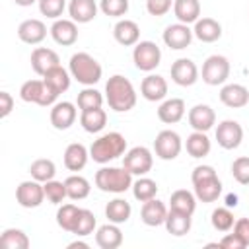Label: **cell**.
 <instances>
[{"label":"cell","instance_id":"obj_44","mask_svg":"<svg viewBox=\"0 0 249 249\" xmlns=\"http://www.w3.org/2000/svg\"><path fill=\"white\" fill-rule=\"evenodd\" d=\"M43 187H45V196H47V200H49V202H53V204H60V202L68 196L64 181L51 179V181L43 183Z\"/></svg>","mask_w":249,"mask_h":249},{"label":"cell","instance_id":"obj_22","mask_svg":"<svg viewBox=\"0 0 249 249\" xmlns=\"http://www.w3.org/2000/svg\"><path fill=\"white\" fill-rule=\"evenodd\" d=\"M113 37L123 47H134L140 41V27L132 19H119L113 27Z\"/></svg>","mask_w":249,"mask_h":249},{"label":"cell","instance_id":"obj_53","mask_svg":"<svg viewBox=\"0 0 249 249\" xmlns=\"http://www.w3.org/2000/svg\"><path fill=\"white\" fill-rule=\"evenodd\" d=\"M76 247H80V249H88L89 245H88V243H84V241H78V239H76V241H72V243H68V249H76Z\"/></svg>","mask_w":249,"mask_h":249},{"label":"cell","instance_id":"obj_52","mask_svg":"<svg viewBox=\"0 0 249 249\" xmlns=\"http://www.w3.org/2000/svg\"><path fill=\"white\" fill-rule=\"evenodd\" d=\"M233 231L249 245V218H239V220H235V224H233Z\"/></svg>","mask_w":249,"mask_h":249},{"label":"cell","instance_id":"obj_20","mask_svg":"<svg viewBox=\"0 0 249 249\" xmlns=\"http://www.w3.org/2000/svg\"><path fill=\"white\" fill-rule=\"evenodd\" d=\"M220 101L230 109H241L249 103V89L243 84H226L220 89Z\"/></svg>","mask_w":249,"mask_h":249},{"label":"cell","instance_id":"obj_50","mask_svg":"<svg viewBox=\"0 0 249 249\" xmlns=\"http://www.w3.org/2000/svg\"><path fill=\"white\" fill-rule=\"evenodd\" d=\"M212 175H216V169L212 167V165H196L195 169H193V173H191V181L193 183H196V181H200V179H206V177H212Z\"/></svg>","mask_w":249,"mask_h":249},{"label":"cell","instance_id":"obj_40","mask_svg":"<svg viewBox=\"0 0 249 249\" xmlns=\"http://www.w3.org/2000/svg\"><path fill=\"white\" fill-rule=\"evenodd\" d=\"M132 195L136 200L146 202L150 198H156L158 195V183L146 175H140L136 181H132Z\"/></svg>","mask_w":249,"mask_h":249},{"label":"cell","instance_id":"obj_51","mask_svg":"<svg viewBox=\"0 0 249 249\" xmlns=\"http://www.w3.org/2000/svg\"><path fill=\"white\" fill-rule=\"evenodd\" d=\"M14 109V97L8 91H0V117L6 119Z\"/></svg>","mask_w":249,"mask_h":249},{"label":"cell","instance_id":"obj_42","mask_svg":"<svg viewBox=\"0 0 249 249\" xmlns=\"http://www.w3.org/2000/svg\"><path fill=\"white\" fill-rule=\"evenodd\" d=\"M210 222H212V228L218 230V231H230L235 224V218H233V212L230 210V206H222V208H216L210 216Z\"/></svg>","mask_w":249,"mask_h":249},{"label":"cell","instance_id":"obj_48","mask_svg":"<svg viewBox=\"0 0 249 249\" xmlns=\"http://www.w3.org/2000/svg\"><path fill=\"white\" fill-rule=\"evenodd\" d=\"M173 8V0H146V10L150 16L161 18Z\"/></svg>","mask_w":249,"mask_h":249},{"label":"cell","instance_id":"obj_8","mask_svg":"<svg viewBox=\"0 0 249 249\" xmlns=\"http://www.w3.org/2000/svg\"><path fill=\"white\" fill-rule=\"evenodd\" d=\"M181 150H183V140L175 130L165 128V130L158 132V136L154 140V152L160 160L171 161L181 154Z\"/></svg>","mask_w":249,"mask_h":249},{"label":"cell","instance_id":"obj_14","mask_svg":"<svg viewBox=\"0 0 249 249\" xmlns=\"http://www.w3.org/2000/svg\"><path fill=\"white\" fill-rule=\"evenodd\" d=\"M169 72H171V80L181 88H189L198 80V68L191 58H177L171 64Z\"/></svg>","mask_w":249,"mask_h":249},{"label":"cell","instance_id":"obj_33","mask_svg":"<svg viewBox=\"0 0 249 249\" xmlns=\"http://www.w3.org/2000/svg\"><path fill=\"white\" fill-rule=\"evenodd\" d=\"M173 14L181 23H195L200 18V2L198 0H173Z\"/></svg>","mask_w":249,"mask_h":249},{"label":"cell","instance_id":"obj_54","mask_svg":"<svg viewBox=\"0 0 249 249\" xmlns=\"http://www.w3.org/2000/svg\"><path fill=\"white\" fill-rule=\"evenodd\" d=\"M18 6H21V8H27V6H31V4H35V2H39V0H14Z\"/></svg>","mask_w":249,"mask_h":249},{"label":"cell","instance_id":"obj_29","mask_svg":"<svg viewBox=\"0 0 249 249\" xmlns=\"http://www.w3.org/2000/svg\"><path fill=\"white\" fill-rule=\"evenodd\" d=\"M80 124L86 132L89 134H97L105 128L107 124V113L103 107L97 109H89V111H80Z\"/></svg>","mask_w":249,"mask_h":249},{"label":"cell","instance_id":"obj_26","mask_svg":"<svg viewBox=\"0 0 249 249\" xmlns=\"http://www.w3.org/2000/svg\"><path fill=\"white\" fill-rule=\"evenodd\" d=\"M193 35L202 43H214L222 37V25L214 18H198L195 21Z\"/></svg>","mask_w":249,"mask_h":249},{"label":"cell","instance_id":"obj_27","mask_svg":"<svg viewBox=\"0 0 249 249\" xmlns=\"http://www.w3.org/2000/svg\"><path fill=\"white\" fill-rule=\"evenodd\" d=\"M97 2L95 0H70L68 2V14L70 19L76 23H89L97 16Z\"/></svg>","mask_w":249,"mask_h":249},{"label":"cell","instance_id":"obj_7","mask_svg":"<svg viewBox=\"0 0 249 249\" xmlns=\"http://www.w3.org/2000/svg\"><path fill=\"white\" fill-rule=\"evenodd\" d=\"M132 60H134V66L138 70L152 72L160 66L161 51L154 41H138L134 45V51H132Z\"/></svg>","mask_w":249,"mask_h":249},{"label":"cell","instance_id":"obj_34","mask_svg":"<svg viewBox=\"0 0 249 249\" xmlns=\"http://www.w3.org/2000/svg\"><path fill=\"white\" fill-rule=\"evenodd\" d=\"M43 80H45V84H47L49 88H53V89L60 95V93H64V91L70 88L72 76H70V70H66V68H62V66L58 64V66L51 68V70L43 76Z\"/></svg>","mask_w":249,"mask_h":249},{"label":"cell","instance_id":"obj_17","mask_svg":"<svg viewBox=\"0 0 249 249\" xmlns=\"http://www.w3.org/2000/svg\"><path fill=\"white\" fill-rule=\"evenodd\" d=\"M18 37L25 45H39L47 37V25L41 19H37V18L23 19L18 25Z\"/></svg>","mask_w":249,"mask_h":249},{"label":"cell","instance_id":"obj_28","mask_svg":"<svg viewBox=\"0 0 249 249\" xmlns=\"http://www.w3.org/2000/svg\"><path fill=\"white\" fill-rule=\"evenodd\" d=\"M88 160H89V150L84 144L72 142V144L66 146V150H64V165H66V169L82 171L86 167Z\"/></svg>","mask_w":249,"mask_h":249},{"label":"cell","instance_id":"obj_12","mask_svg":"<svg viewBox=\"0 0 249 249\" xmlns=\"http://www.w3.org/2000/svg\"><path fill=\"white\" fill-rule=\"evenodd\" d=\"M163 43L169 47V49H173V51H183V49H187L189 45H191V41H193V29L187 25V23H181V21H177V23H171V25H167L165 29H163Z\"/></svg>","mask_w":249,"mask_h":249},{"label":"cell","instance_id":"obj_35","mask_svg":"<svg viewBox=\"0 0 249 249\" xmlns=\"http://www.w3.org/2000/svg\"><path fill=\"white\" fill-rule=\"evenodd\" d=\"M169 208L193 216V212L196 210V196H195V193H191L187 189L173 191L171 193V198H169Z\"/></svg>","mask_w":249,"mask_h":249},{"label":"cell","instance_id":"obj_31","mask_svg":"<svg viewBox=\"0 0 249 249\" xmlns=\"http://www.w3.org/2000/svg\"><path fill=\"white\" fill-rule=\"evenodd\" d=\"M210 148H212V144H210V138L206 136V132L195 130V132H191V134L187 136V140H185V150H187V154H189L191 158H196V160L206 158V156L210 154Z\"/></svg>","mask_w":249,"mask_h":249},{"label":"cell","instance_id":"obj_32","mask_svg":"<svg viewBox=\"0 0 249 249\" xmlns=\"http://www.w3.org/2000/svg\"><path fill=\"white\" fill-rule=\"evenodd\" d=\"M130 214H132L130 202L126 198H121V196L109 200L107 206H105V218L109 222H113V224H124V222H128Z\"/></svg>","mask_w":249,"mask_h":249},{"label":"cell","instance_id":"obj_3","mask_svg":"<svg viewBox=\"0 0 249 249\" xmlns=\"http://www.w3.org/2000/svg\"><path fill=\"white\" fill-rule=\"evenodd\" d=\"M68 70L70 76L82 86H95L103 76L101 64L89 53H74L70 56Z\"/></svg>","mask_w":249,"mask_h":249},{"label":"cell","instance_id":"obj_21","mask_svg":"<svg viewBox=\"0 0 249 249\" xmlns=\"http://www.w3.org/2000/svg\"><path fill=\"white\" fill-rule=\"evenodd\" d=\"M29 60H31L33 72L39 74V76H45L51 68H54V66L60 64L58 54H56L53 49H47V47H37V49H33Z\"/></svg>","mask_w":249,"mask_h":249},{"label":"cell","instance_id":"obj_46","mask_svg":"<svg viewBox=\"0 0 249 249\" xmlns=\"http://www.w3.org/2000/svg\"><path fill=\"white\" fill-rule=\"evenodd\" d=\"M39 12L49 19H58L66 10V0H39Z\"/></svg>","mask_w":249,"mask_h":249},{"label":"cell","instance_id":"obj_55","mask_svg":"<svg viewBox=\"0 0 249 249\" xmlns=\"http://www.w3.org/2000/svg\"><path fill=\"white\" fill-rule=\"evenodd\" d=\"M226 204H228L230 208H231V206H237V196H235V195H230V196H228V202H226Z\"/></svg>","mask_w":249,"mask_h":249},{"label":"cell","instance_id":"obj_49","mask_svg":"<svg viewBox=\"0 0 249 249\" xmlns=\"http://www.w3.org/2000/svg\"><path fill=\"white\" fill-rule=\"evenodd\" d=\"M220 247H226V249H245L247 243H245L235 231H231V233H226V235L220 239Z\"/></svg>","mask_w":249,"mask_h":249},{"label":"cell","instance_id":"obj_25","mask_svg":"<svg viewBox=\"0 0 249 249\" xmlns=\"http://www.w3.org/2000/svg\"><path fill=\"white\" fill-rule=\"evenodd\" d=\"M185 111H187L185 101L181 97H171L161 101V105L158 107V119L165 124H175L185 117Z\"/></svg>","mask_w":249,"mask_h":249},{"label":"cell","instance_id":"obj_37","mask_svg":"<svg viewBox=\"0 0 249 249\" xmlns=\"http://www.w3.org/2000/svg\"><path fill=\"white\" fill-rule=\"evenodd\" d=\"M29 237L23 230L18 228H8L0 235V247L4 249H27L29 247Z\"/></svg>","mask_w":249,"mask_h":249},{"label":"cell","instance_id":"obj_4","mask_svg":"<svg viewBox=\"0 0 249 249\" xmlns=\"http://www.w3.org/2000/svg\"><path fill=\"white\" fill-rule=\"evenodd\" d=\"M95 187L103 193H113L121 195L132 189V173L126 167H113V165H103L101 169L95 171Z\"/></svg>","mask_w":249,"mask_h":249},{"label":"cell","instance_id":"obj_38","mask_svg":"<svg viewBox=\"0 0 249 249\" xmlns=\"http://www.w3.org/2000/svg\"><path fill=\"white\" fill-rule=\"evenodd\" d=\"M29 173H31V179L41 181V183H47V181L54 179V175H56V165H54V161L49 160V158H39V160H35V161L29 165Z\"/></svg>","mask_w":249,"mask_h":249},{"label":"cell","instance_id":"obj_36","mask_svg":"<svg viewBox=\"0 0 249 249\" xmlns=\"http://www.w3.org/2000/svg\"><path fill=\"white\" fill-rule=\"evenodd\" d=\"M64 185H66V193H68V198L72 200H84L88 198L89 191H91V185L86 177L82 175H70L64 179Z\"/></svg>","mask_w":249,"mask_h":249},{"label":"cell","instance_id":"obj_19","mask_svg":"<svg viewBox=\"0 0 249 249\" xmlns=\"http://www.w3.org/2000/svg\"><path fill=\"white\" fill-rule=\"evenodd\" d=\"M167 206L165 202L158 200V198H150L146 202H142V208H140V220L150 226V228H158L161 224H165V218H167Z\"/></svg>","mask_w":249,"mask_h":249},{"label":"cell","instance_id":"obj_23","mask_svg":"<svg viewBox=\"0 0 249 249\" xmlns=\"http://www.w3.org/2000/svg\"><path fill=\"white\" fill-rule=\"evenodd\" d=\"M95 243L101 249H117L123 245V231L119 224L107 222L95 230Z\"/></svg>","mask_w":249,"mask_h":249},{"label":"cell","instance_id":"obj_9","mask_svg":"<svg viewBox=\"0 0 249 249\" xmlns=\"http://www.w3.org/2000/svg\"><path fill=\"white\" fill-rule=\"evenodd\" d=\"M154 165V156L146 146H134L128 152H124L123 167H126L132 175H146Z\"/></svg>","mask_w":249,"mask_h":249},{"label":"cell","instance_id":"obj_1","mask_svg":"<svg viewBox=\"0 0 249 249\" xmlns=\"http://www.w3.org/2000/svg\"><path fill=\"white\" fill-rule=\"evenodd\" d=\"M105 99L109 107L117 113H126L136 105V89L128 78L115 74L105 84Z\"/></svg>","mask_w":249,"mask_h":249},{"label":"cell","instance_id":"obj_2","mask_svg":"<svg viewBox=\"0 0 249 249\" xmlns=\"http://www.w3.org/2000/svg\"><path fill=\"white\" fill-rule=\"evenodd\" d=\"M124 152H126V140H124V136L121 132H115V130L101 134L89 146V158L95 163H101V165L121 158Z\"/></svg>","mask_w":249,"mask_h":249},{"label":"cell","instance_id":"obj_10","mask_svg":"<svg viewBox=\"0 0 249 249\" xmlns=\"http://www.w3.org/2000/svg\"><path fill=\"white\" fill-rule=\"evenodd\" d=\"M45 187L41 181L29 179V181H21L16 189V200L21 208H37L43 204L45 200Z\"/></svg>","mask_w":249,"mask_h":249},{"label":"cell","instance_id":"obj_43","mask_svg":"<svg viewBox=\"0 0 249 249\" xmlns=\"http://www.w3.org/2000/svg\"><path fill=\"white\" fill-rule=\"evenodd\" d=\"M95 228H97V220H95L93 212H91V210H88V208H82V210H80L78 224H76V228H74V231H72V233H74L76 237H86V235L93 233V231H95Z\"/></svg>","mask_w":249,"mask_h":249},{"label":"cell","instance_id":"obj_13","mask_svg":"<svg viewBox=\"0 0 249 249\" xmlns=\"http://www.w3.org/2000/svg\"><path fill=\"white\" fill-rule=\"evenodd\" d=\"M76 117H78V109L74 103L70 101H56L53 107H51V124L56 128V130H66L70 128L74 123H76Z\"/></svg>","mask_w":249,"mask_h":249},{"label":"cell","instance_id":"obj_15","mask_svg":"<svg viewBox=\"0 0 249 249\" xmlns=\"http://www.w3.org/2000/svg\"><path fill=\"white\" fill-rule=\"evenodd\" d=\"M187 119L193 130H198V132H208L216 124V113L206 103H196L195 107H191Z\"/></svg>","mask_w":249,"mask_h":249},{"label":"cell","instance_id":"obj_24","mask_svg":"<svg viewBox=\"0 0 249 249\" xmlns=\"http://www.w3.org/2000/svg\"><path fill=\"white\" fill-rule=\"evenodd\" d=\"M193 187H195V196L200 202H216L222 195V181L218 179V175L200 179L193 183Z\"/></svg>","mask_w":249,"mask_h":249},{"label":"cell","instance_id":"obj_39","mask_svg":"<svg viewBox=\"0 0 249 249\" xmlns=\"http://www.w3.org/2000/svg\"><path fill=\"white\" fill-rule=\"evenodd\" d=\"M80 210H82V208H78V206L72 204V202L58 206V210H56V224H58L64 231H70V233H72L74 228H76V224H78Z\"/></svg>","mask_w":249,"mask_h":249},{"label":"cell","instance_id":"obj_18","mask_svg":"<svg viewBox=\"0 0 249 249\" xmlns=\"http://www.w3.org/2000/svg\"><path fill=\"white\" fill-rule=\"evenodd\" d=\"M140 95L146 101H163L167 95V80L160 74H148L140 84Z\"/></svg>","mask_w":249,"mask_h":249},{"label":"cell","instance_id":"obj_6","mask_svg":"<svg viewBox=\"0 0 249 249\" xmlns=\"http://www.w3.org/2000/svg\"><path fill=\"white\" fill-rule=\"evenodd\" d=\"M230 60L224 54H210L202 64V82L206 86H222L230 78Z\"/></svg>","mask_w":249,"mask_h":249},{"label":"cell","instance_id":"obj_41","mask_svg":"<svg viewBox=\"0 0 249 249\" xmlns=\"http://www.w3.org/2000/svg\"><path fill=\"white\" fill-rule=\"evenodd\" d=\"M76 105L80 111H89V109H97L103 107V93L97 91L93 86H86L76 99Z\"/></svg>","mask_w":249,"mask_h":249},{"label":"cell","instance_id":"obj_11","mask_svg":"<svg viewBox=\"0 0 249 249\" xmlns=\"http://www.w3.org/2000/svg\"><path fill=\"white\" fill-rule=\"evenodd\" d=\"M216 140L218 146H222L224 150H235L239 148L241 140H243V128L237 121L233 119H226L216 126Z\"/></svg>","mask_w":249,"mask_h":249},{"label":"cell","instance_id":"obj_16","mask_svg":"<svg viewBox=\"0 0 249 249\" xmlns=\"http://www.w3.org/2000/svg\"><path fill=\"white\" fill-rule=\"evenodd\" d=\"M49 33H51L53 41L62 45V47H70L78 41V25L74 19H64V18L54 19Z\"/></svg>","mask_w":249,"mask_h":249},{"label":"cell","instance_id":"obj_30","mask_svg":"<svg viewBox=\"0 0 249 249\" xmlns=\"http://www.w3.org/2000/svg\"><path fill=\"white\" fill-rule=\"evenodd\" d=\"M163 226H165L167 233H171L175 237H181V235H185V233L191 231L193 220H191V214H185V212H179V210H171L169 208Z\"/></svg>","mask_w":249,"mask_h":249},{"label":"cell","instance_id":"obj_5","mask_svg":"<svg viewBox=\"0 0 249 249\" xmlns=\"http://www.w3.org/2000/svg\"><path fill=\"white\" fill-rule=\"evenodd\" d=\"M19 97L25 103H35L41 107H53L58 99V93L45 84V80H27L19 88Z\"/></svg>","mask_w":249,"mask_h":249},{"label":"cell","instance_id":"obj_47","mask_svg":"<svg viewBox=\"0 0 249 249\" xmlns=\"http://www.w3.org/2000/svg\"><path fill=\"white\" fill-rule=\"evenodd\" d=\"M231 175L239 185H249V158H235L231 163Z\"/></svg>","mask_w":249,"mask_h":249},{"label":"cell","instance_id":"obj_45","mask_svg":"<svg viewBox=\"0 0 249 249\" xmlns=\"http://www.w3.org/2000/svg\"><path fill=\"white\" fill-rule=\"evenodd\" d=\"M99 10L109 18H123L128 12V0H99Z\"/></svg>","mask_w":249,"mask_h":249}]
</instances>
